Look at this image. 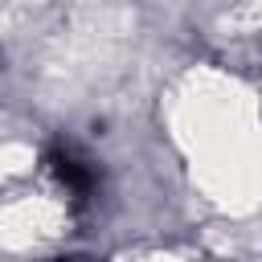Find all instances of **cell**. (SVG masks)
<instances>
[{"instance_id":"obj_1","label":"cell","mask_w":262,"mask_h":262,"mask_svg":"<svg viewBox=\"0 0 262 262\" xmlns=\"http://www.w3.org/2000/svg\"><path fill=\"white\" fill-rule=\"evenodd\" d=\"M45 164H49L53 180H57V184L70 192L74 209H82V205H90V201H94V188H98V172H94L90 156H82L74 143H57V147H49Z\"/></svg>"},{"instance_id":"obj_2","label":"cell","mask_w":262,"mask_h":262,"mask_svg":"<svg viewBox=\"0 0 262 262\" xmlns=\"http://www.w3.org/2000/svg\"><path fill=\"white\" fill-rule=\"evenodd\" d=\"M53 262H94V258H82V254H70V258H53Z\"/></svg>"}]
</instances>
